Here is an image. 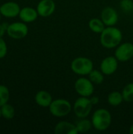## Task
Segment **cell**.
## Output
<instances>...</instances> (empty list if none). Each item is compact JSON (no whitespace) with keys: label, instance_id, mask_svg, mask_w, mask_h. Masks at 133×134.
<instances>
[{"label":"cell","instance_id":"obj_1","mask_svg":"<svg viewBox=\"0 0 133 134\" xmlns=\"http://www.w3.org/2000/svg\"><path fill=\"white\" fill-rule=\"evenodd\" d=\"M122 39V31L116 28L112 27L111 26L107 28L101 32L100 42L105 48L111 49L118 46Z\"/></svg>","mask_w":133,"mask_h":134},{"label":"cell","instance_id":"obj_19","mask_svg":"<svg viewBox=\"0 0 133 134\" xmlns=\"http://www.w3.org/2000/svg\"><path fill=\"white\" fill-rule=\"evenodd\" d=\"M10 97V93L7 86L0 85V107L7 104Z\"/></svg>","mask_w":133,"mask_h":134},{"label":"cell","instance_id":"obj_7","mask_svg":"<svg viewBox=\"0 0 133 134\" xmlns=\"http://www.w3.org/2000/svg\"><path fill=\"white\" fill-rule=\"evenodd\" d=\"M74 88L76 92L82 97H89L93 93L94 86L92 82L85 78L78 79L75 84Z\"/></svg>","mask_w":133,"mask_h":134},{"label":"cell","instance_id":"obj_23","mask_svg":"<svg viewBox=\"0 0 133 134\" xmlns=\"http://www.w3.org/2000/svg\"><path fill=\"white\" fill-rule=\"evenodd\" d=\"M121 8L125 12H130L133 9V2L132 0H122L120 3Z\"/></svg>","mask_w":133,"mask_h":134},{"label":"cell","instance_id":"obj_12","mask_svg":"<svg viewBox=\"0 0 133 134\" xmlns=\"http://www.w3.org/2000/svg\"><path fill=\"white\" fill-rule=\"evenodd\" d=\"M118 68V60L114 57H107L103 60L100 69L101 71L105 75H112L114 74Z\"/></svg>","mask_w":133,"mask_h":134},{"label":"cell","instance_id":"obj_21","mask_svg":"<svg viewBox=\"0 0 133 134\" xmlns=\"http://www.w3.org/2000/svg\"><path fill=\"white\" fill-rule=\"evenodd\" d=\"M89 80L94 84H100L103 81V74L98 70H92L89 74Z\"/></svg>","mask_w":133,"mask_h":134},{"label":"cell","instance_id":"obj_15","mask_svg":"<svg viewBox=\"0 0 133 134\" xmlns=\"http://www.w3.org/2000/svg\"><path fill=\"white\" fill-rule=\"evenodd\" d=\"M34 100L36 104L39 105L40 107L47 108V107H49V105L51 104L53 99L49 93H48L45 90H40L35 94Z\"/></svg>","mask_w":133,"mask_h":134},{"label":"cell","instance_id":"obj_11","mask_svg":"<svg viewBox=\"0 0 133 134\" xmlns=\"http://www.w3.org/2000/svg\"><path fill=\"white\" fill-rule=\"evenodd\" d=\"M101 20L107 26H113L118 20V13L111 7H106L101 13Z\"/></svg>","mask_w":133,"mask_h":134},{"label":"cell","instance_id":"obj_30","mask_svg":"<svg viewBox=\"0 0 133 134\" xmlns=\"http://www.w3.org/2000/svg\"><path fill=\"white\" fill-rule=\"evenodd\" d=\"M132 11H133V9H132Z\"/></svg>","mask_w":133,"mask_h":134},{"label":"cell","instance_id":"obj_9","mask_svg":"<svg viewBox=\"0 0 133 134\" xmlns=\"http://www.w3.org/2000/svg\"><path fill=\"white\" fill-rule=\"evenodd\" d=\"M116 58L120 61H128L133 57V45L126 42L122 44L115 51Z\"/></svg>","mask_w":133,"mask_h":134},{"label":"cell","instance_id":"obj_3","mask_svg":"<svg viewBox=\"0 0 133 134\" xmlns=\"http://www.w3.org/2000/svg\"><path fill=\"white\" fill-rule=\"evenodd\" d=\"M71 111V105L67 100L57 99L53 100L49 105V111L55 117H63Z\"/></svg>","mask_w":133,"mask_h":134},{"label":"cell","instance_id":"obj_24","mask_svg":"<svg viewBox=\"0 0 133 134\" xmlns=\"http://www.w3.org/2000/svg\"><path fill=\"white\" fill-rule=\"evenodd\" d=\"M8 52V47L5 41L2 37H0V59L4 58Z\"/></svg>","mask_w":133,"mask_h":134},{"label":"cell","instance_id":"obj_6","mask_svg":"<svg viewBox=\"0 0 133 134\" xmlns=\"http://www.w3.org/2000/svg\"><path fill=\"white\" fill-rule=\"evenodd\" d=\"M92 107V104L90 99L86 97H82L75 101L74 104V111L78 118H86L89 115Z\"/></svg>","mask_w":133,"mask_h":134},{"label":"cell","instance_id":"obj_5","mask_svg":"<svg viewBox=\"0 0 133 134\" xmlns=\"http://www.w3.org/2000/svg\"><path fill=\"white\" fill-rule=\"evenodd\" d=\"M28 34V27L24 22H13L9 24L6 35L13 39H22Z\"/></svg>","mask_w":133,"mask_h":134},{"label":"cell","instance_id":"obj_20","mask_svg":"<svg viewBox=\"0 0 133 134\" xmlns=\"http://www.w3.org/2000/svg\"><path fill=\"white\" fill-rule=\"evenodd\" d=\"M123 99L126 102L133 101V83L128 84L123 90L122 92Z\"/></svg>","mask_w":133,"mask_h":134},{"label":"cell","instance_id":"obj_22","mask_svg":"<svg viewBox=\"0 0 133 134\" xmlns=\"http://www.w3.org/2000/svg\"><path fill=\"white\" fill-rule=\"evenodd\" d=\"M92 125V123L89 120L82 119L77 123L76 127H77L78 133H86L87 131H89L91 129Z\"/></svg>","mask_w":133,"mask_h":134},{"label":"cell","instance_id":"obj_26","mask_svg":"<svg viewBox=\"0 0 133 134\" xmlns=\"http://www.w3.org/2000/svg\"><path fill=\"white\" fill-rule=\"evenodd\" d=\"M90 100H91L92 105L96 104L99 103V97H92V98L90 99Z\"/></svg>","mask_w":133,"mask_h":134},{"label":"cell","instance_id":"obj_17","mask_svg":"<svg viewBox=\"0 0 133 134\" xmlns=\"http://www.w3.org/2000/svg\"><path fill=\"white\" fill-rule=\"evenodd\" d=\"M89 26L90 29L96 33H101L105 28L104 23L103 22V20H100L98 18L92 19L89 23Z\"/></svg>","mask_w":133,"mask_h":134},{"label":"cell","instance_id":"obj_13","mask_svg":"<svg viewBox=\"0 0 133 134\" xmlns=\"http://www.w3.org/2000/svg\"><path fill=\"white\" fill-rule=\"evenodd\" d=\"M20 19L21 21L24 23H31L34 22L38 16V13L37 9L29 7V6H25L24 8L20 9L19 16Z\"/></svg>","mask_w":133,"mask_h":134},{"label":"cell","instance_id":"obj_16","mask_svg":"<svg viewBox=\"0 0 133 134\" xmlns=\"http://www.w3.org/2000/svg\"><path fill=\"white\" fill-rule=\"evenodd\" d=\"M0 108H1V113H2V118H4L5 119H7V120H10L14 118L15 109L11 104L7 103Z\"/></svg>","mask_w":133,"mask_h":134},{"label":"cell","instance_id":"obj_28","mask_svg":"<svg viewBox=\"0 0 133 134\" xmlns=\"http://www.w3.org/2000/svg\"><path fill=\"white\" fill-rule=\"evenodd\" d=\"M2 118V113H1V108H0V119Z\"/></svg>","mask_w":133,"mask_h":134},{"label":"cell","instance_id":"obj_25","mask_svg":"<svg viewBox=\"0 0 133 134\" xmlns=\"http://www.w3.org/2000/svg\"><path fill=\"white\" fill-rule=\"evenodd\" d=\"M8 26L9 24L7 23H0V37H3L6 34Z\"/></svg>","mask_w":133,"mask_h":134},{"label":"cell","instance_id":"obj_27","mask_svg":"<svg viewBox=\"0 0 133 134\" xmlns=\"http://www.w3.org/2000/svg\"><path fill=\"white\" fill-rule=\"evenodd\" d=\"M129 133L131 134H133V125L130 127V130H129Z\"/></svg>","mask_w":133,"mask_h":134},{"label":"cell","instance_id":"obj_18","mask_svg":"<svg viewBox=\"0 0 133 134\" xmlns=\"http://www.w3.org/2000/svg\"><path fill=\"white\" fill-rule=\"evenodd\" d=\"M124 100L122 93L119 92H112L108 96V102L112 106H118Z\"/></svg>","mask_w":133,"mask_h":134},{"label":"cell","instance_id":"obj_10","mask_svg":"<svg viewBox=\"0 0 133 134\" xmlns=\"http://www.w3.org/2000/svg\"><path fill=\"white\" fill-rule=\"evenodd\" d=\"M56 5L53 0H41L37 5V11L38 16L42 17H48L51 16L55 11Z\"/></svg>","mask_w":133,"mask_h":134},{"label":"cell","instance_id":"obj_29","mask_svg":"<svg viewBox=\"0 0 133 134\" xmlns=\"http://www.w3.org/2000/svg\"><path fill=\"white\" fill-rule=\"evenodd\" d=\"M1 16H2V15H1V13H0V20H1Z\"/></svg>","mask_w":133,"mask_h":134},{"label":"cell","instance_id":"obj_4","mask_svg":"<svg viewBox=\"0 0 133 134\" xmlns=\"http://www.w3.org/2000/svg\"><path fill=\"white\" fill-rule=\"evenodd\" d=\"M71 69L78 75H86L93 70V64L89 58L77 57L71 63Z\"/></svg>","mask_w":133,"mask_h":134},{"label":"cell","instance_id":"obj_14","mask_svg":"<svg viewBox=\"0 0 133 134\" xmlns=\"http://www.w3.org/2000/svg\"><path fill=\"white\" fill-rule=\"evenodd\" d=\"M56 134H77L78 133L76 126L68 122H60L55 126Z\"/></svg>","mask_w":133,"mask_h":134},{"label":"cell","instance_id":"obj_8","mask_svg":"<svg viewBox=\"0 0 133 134\" xmlns=\"http://www.w3.org/2000/svg\"><path fill=\"white\" fill-rule=\"evenodd\" d=\"M20 9L18 3L13 1H9L0 5V13L5 18H15L19 16Z\"/></svg>","mask_w":133,"mask_h":134},{"label":"cell","instance_id":"obj_2","mask_svg":"<svg viewBox=\"0 0 133 134\" xmlns=\"http://www.w3.org/2000/svg\"><path fill=\"white\" fill-rule=\"evenodd\" d=\"M92 126L100 131L106 130L111 123V113L103 108L96 110L92 118Z\"/></svg>","mask_w":133,"mask_h":134}]
</instances>
